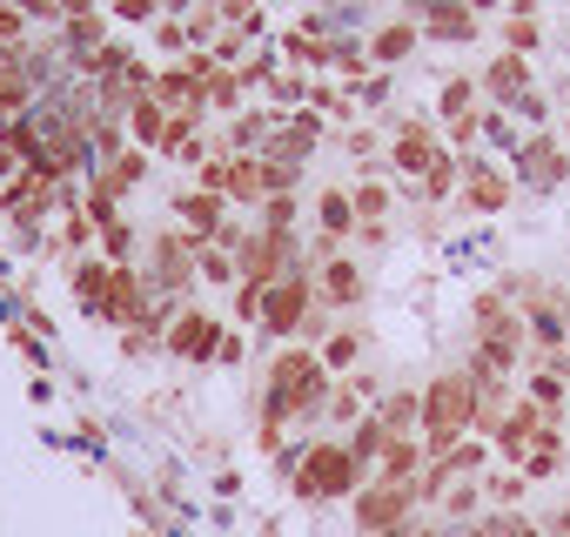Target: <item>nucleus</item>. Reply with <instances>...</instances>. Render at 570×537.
Returning <instances> with one entry per match:
<instances>
[{
	"instance_id": "f257e3e1",
	"label": "nucleus",
	"mask_w": 570,
	"mask_h": 537,
	"mask_svg": "<svg viewBox=\"0 0 570 537\" xmlns=\"http://www.w3.org/2000/svg\"><path fill=\"white\" fill-rule=\"evenodd\" d=\"M416 437H423L430 457H443V450H456L463 437H476V377H470V370H443V377H430Z\"/></svg>"
},
{
	"instance_id": "f03ea898",
	"label": "nucleus",
	"mask_w": 570,
	"mask_h": 537,
	"mask_svg": "<svg viewBox=\"0 0 570 537\" xmlns=\"http://www.w3.org/2000/svg\"><path fill=\"white\" fill-rule=\"evenodd\" d=\"M289 484H296L303 504H343V497H356V490L370 484V470L350 457V443H323V437H316Z\"/></svg>"
},
{
	"instance_id": "7ed1b4c3",
	"label": "nucleus",
	"mask_w": 570,
	"mask_h": 537,
	"mask_svg": "<svg viewBox=\"0 0 570 537\" xmlns=\"http://www.w3.org/2000/svg\"><path fill=\"white\" fill-rule=\"evenodd\" d=\"M416 510H423L416 484H396V477H370V484L350 497V517H356V530H363V537H383V530L410 524Z\"/></svg>"
},
{
	"instance_id": "20e7f679",
	"label": "nucleus",
	"mask_w": 570,
	"mask_h": 537,
	"mask_svg": "<svg viewBox=\"0 0 570 537\" xmlns=\"http://www.w3.org/2000/svg\"><path fill=\"white\" fill-rule=\"evenodd\" d=\"M510 162H517L510 182L530 188V195H550V188L570 182V141H557V135H523V148H517Z\"/></svg>"
},
{
	"instance_id": "39448f33",
	"label": "nucleus",
	"mask_w": 570,
	"mask_h": 537,
	"mask_svg": "<svg viewBox=\"0 0 570 537\" xmlns=\"http://www.w3.org/2000/svg\"><path fill=\"white\" fill-rule=\"evenodd\" d=\"M195 248H202V242H188L181 228H168V235L148 242V290H155V296H181V290L195 283Z\"/></svg>"
},
{
	"instance_id": "423d86ee",
	"label": "nucleus",
	"mask_w": 570,
	"mask_h": 537,
	"mask_svg": "<svg viewBox=\"0 0 570 537\" xmlns=\"http://www.w3.org/2000/svg\"><path fill=\"white\" fill-rule=\"evenodd\" d=\"M222 323L208 316V310H181L175 323H168V336H161V350L168 357H181V363H215V350H222Z\"/></svg>"
},
{
	"instance_id": "0eeeda50",
	"label": "nucleus",
	"mask_w": 570,
	"mask_h": 537,
	"mask_svg": "<svg viewBox=\"0 0 570 537\" xmlns=\"http://www.w3.org/2000/svg\"><path fill=\"white\" fill-rule=\"evenodd\" d=\"M510 195H517V182H510L497 162L463 155V208H470V215H503V208H510Z\"/></svg>"
},
{
	"instance_id": "6e6552de",
	"label": "nucleus",
	"mask_w": 570,
	"mask_h": 537,
	"mask_svg": "<svg viewBox=\"0 0 570 537\" xmlns=\"http://www.w3.org/2000/svg\"><path fill=\"white\" fill-rule=\"evenodd\" d=\"M175 215H181V235H188V242H215V235L228 228V195L181 188V195H175Z\"/></svg>"
},
{
	"instance_id": "1a4fd4ad",
	"label": "nucleus",
	"mask_w": 570,
	"mask_h": 537,
	"mask_svg": "<svg viewBox=\"0 0 570 537\" xmlns=\"http://www.w3.org/2000/svg\"><path fill=\"white\" fill-rule=\"evenodd\" d=\"M363 268L350 262V255H330L323 268H316V296H323V310H356L363 303Z\"/></svg>"
},
{
	"instance_id": "9d476101",
	"label": "nucleus",
	"mask_w": 570,
	"mask_h": 537,
	"mask_svg": "<svg viewBox=\"0 0 570 537\" xmlns=\"http://www.w3.org/2000/svg\"><path fill=\"white\" fill-rule=\"evenodd\" d=\"M476 88H483V101H490V108H510L517 95H530V61H523V55H497V61L483 68V81H476Z\"/></svg>"
},
{
	"instance_id": "9b49d317",
	"label": "nucleus",
	"mask_w": 570,
	"mask_h": 537,
	"mask_svg": "<svg viewBox=\"0 0 570 537\" xmlns=\"http://www.w3.org/2000/svg\"><path fill=\"white\" fill-rule=\"evenodd\" d=\"M416 48H423V28H416L410 14H403V21H383V28L370 35V61H376V68H403Z\"/></svg>"
},
{
	"instance_id": "f8f14e48",
	"label": "nucleus",
	"mask_w": 570,
	"mask_h": 537,
	"mask_svg": "<svg viewBox=\"0 0 570 537\" xmlns=\"http://www.w3.org/2000/svg\"><path fill=\"white\" fill-rule=\"evenodd\" d=\"M390 437H396V430H390V423L376 417V403H370V417H363V423H356V430H350L343 443H350V457H356V463H363V470L376 477V463H383V450H390Z\"/></svg>"
},
{
	"instance_id": "ddd939ff",
	"label": "nucleus",
	"mask_w": 570,
	"mask_h": 537,
	"mask_svg": "<svg viewBox=\"0 0 570 537\" xmlns=\"http://www.w3.org/2000/svg\"><path fill=\"white\" fill-rule=\"evenodd\" d=\"M416 28H423V41H476L483 35V21L470 8H430Z\"/></svg>"
},
{
	"instance_id": "4468645a",
	"label": "nucleus",
	"mask_w": 570,
	"mask_h": 537,
	"mask_svg": "<svg viewBox=\"0 0 570 537\" xmlns=\"http://www.w3.org/2000/svg\"><path fill=\"white\" fill-rule=\"evenodd\" d=\"M128 135H135V148L161 155V141H168V108H161L155 95H141V101L128 108Z\"/></svg>"
},
{
	"instance_id": "2eb2a0df",
	"label": "nucleus",
	"mask_w": 570,
	"mask_h": 537,
	"mask_svg": "<svg viewBox=\"0 0 570 537\" xmlns=\"http://www.w3.org/2000/svg\"><path fill=\"white\" fill-rule=\"evenodd\" d=\"M228 202H242V208H262V202H268L262 155H235V162H228Z\"/></svg>"
},
{
	"instance_id": "dca6fc26",
	"label": "nucleus",
	"mask_w": 570,
	"mask_h": 537,
	"mask_svg": "<svg viewBox=\"0 0 570 537\" xmlns=\"http://www.w3.org/2000/svg\"><path fill=\"white\" fill-rule=\"evenodd\" d=\"M350 228H363V222H356V202H350L343 188H323V195H316V235L343 242Z\"/></svg>"
},
{
	"instance_id": "f3484780",
	"label": "nucleus",
	"mask_w": 570,
	"mask_h": 537,
	"mask_svg": "<svg viewBox=\"0 0 570 537\" xmlns=\"http://www.w3.org/2000/svg\"><path fill=\"white\" fill-rule=\"evenodd\" d=\"M436 510H443L456 530H463V524H476V517L490 510V504H483V477H470V484H450V490L436 497Z\"/></svg>"
},
{
	"instance_id": "a211bd4d",
	"label": "nucleus",
	"mask_w": 570,
	"mask_h": 537,
	"mask_svg": "<svg viewBox=\"0 0 570 537\" xmlns=\"http://www.w3.org/2000/svg\"><path fill=\"white\" fill-rule=\"evenodd\" d=\"M376 417H383L396 437H416V423H423V390H396V397H376Z\"/></svg>"
},
{
	"instance_id": "6ab92c4d",
	"label": "nucleus",
	"mask_w": 570,
	"mask_h": 537,
	"mask_svg": "<svg viewBox=\"0 0 570 537\" xmlns=\"http://www.w3.org/2000/svg\"><path fill=\"white\" fill-rule=\"evenodd\" d=\"M195 276H202V283H215V290H228V283L242 276V268H235V248L202 242V248H195Z\"/></svg>"
},
{
	"instance_id": "aec40b11",
	"label": "nucleus",
	"mask_w": 570,
	"mask_h": 537,
	"mask_svg": "<svg viewBox=\"0 0 570 537\" xmlns=\"http://www.w3.org/2000/svg\"><path fill=\"white\" fill-rule=\"evenodd\" d=\"M523 490H530L523 470H490V477H483V504H490V510H517Z\"/></svg>"
},
{
	"instance_id": "412c9836",
	"label": "nucleus",
	"mask_w": 570,
	"mask_h": 537,
	"mask_svg": "<svg viewBox=\"0 0 570 537\" xmlns=\"http://www.w3.org/2000/svg\"><path fill=\"white\" fill-rule=\"evenodd\" d=\"M282 48H289L296 68H330V35H303V28H289V35H282Z\"/></svg>"
},
{
	"instance_id": "4be33fe9",
	"label": "nucleus",
	"mask_w": 570,
	"mask_h": 537,
	"mask_svg": "<svg viewBox=\"0 0 570 537\" xmlns=\"http://www.w3.org/2000/svg\"><path fill=\"white\" fill-rule=\"evenodd\" d=\"M316 357H323V370H330V377H343V370L363 357V336H356V330H336V336H323V350H316Z\"/></svg>"
},
{
	"instance_id": "5701e85b",
	"label": "nucleus",
	"mask_w": 570,
	"mask_h": 537,
	"mask_svg": "<svg viewBox=\"0 0 570 537\" xmlns=\"http://www.w3.org/2000/svg\"><path fill=\"white\" fill-rule=\"evenodd\" d=\"M350 202H356V222H363V228H383V215H390V188H383V182L350 188Z\"/></svg>"
},
{
	"instance_id": "b1692460",
	"label": "nucleus",
	"mask_w": 570,
	"mask_h": 537,
	"mask_svg": "<svg viewBox=\"0 0 570 537\" xmlns=\"http://www.w3.org/2000/svg\"><path fill=\"white\" fill-rule=\"evenodd\" d=\"M563 390H570V383H563L557 370H537V377H530V403H537L550 423H557V410H563Z\"/></svg>"
},
{
	"instance_id": "393cba45",
	"label": "nucleus",
	"mask_w": 570,
	"mask_h": 537,
	"mask_svg": "<svg viewBox=\"0 0 570 537\" xmlns=\"http://www.w3.org/2000/svg\"><path fill=\"white\" fill-rule=\"evenodd\" d=\"M543 48V21H503V55H537Z\"/></svg>"
},
{
	"instance_id": "a878e982",
	"label": "nucleus",
	"mask_w": 570,
	"mask_h": 537,
	"mask_svg": "<svg viewBox=\"0 0 570 537\" xmlns=\"http://www.w3.org/2000/svg\"><path fill=\"white\" fill-rule=\"evenodd\" d=\"M476 95H483L476 81H443V95H436V115H443V121H456V115H476V108H470Z\"/></svg>"
},
{
	"instance_id": "bb28decb",
	"label": "nucleus",
	"mask_w": 570,
	"mask_h": 537,
	"mask_svg": "<svg viewBox=\"0 0 570 537\" xmlns=\"http://www.w3.org/2000/svg\"><path fill=\"white\" fill-rule=\"evenodd\" d=\"M255 222H262V228H289V235H296L303 208H296V195H268V202L255 208Z\"/></svg>"
},
{
	"instance_id": "cd10ccee",
	"label": "nucleus",
	"mask_w": 570,
	"mask_h": 537,
	"mask_svg": "<svg viewBox=\"0 0 570 537\" xmlns=\"http://www.w3.org/2000/svg\"><path fill=\"white\" fill-rule=\"evenodd\" d=\"M483 141H490V148H503V155H517V148H523V135L510 128V115H503V108H483Z\"/></svg>"
},
{
	"instance_id": "c85d7f7f",
	"label": "nucleus",
	"mask_w": 570,
	"mask_h": 537,
	"mask_svg": "<svg viewBox=\"0 0 570 537\" xmlns=\"http://www.w3.org/2000/svg\"><path fill=\"white\" fill-rule=\"evenodd\" d=\"M101 255H108V262H128V255H135V228H128L121 215L101 228Z\"/></svg>"
},
{
	"instance_id": "c756f323",
	"label": "nucleus",
	"mask_w": 570,
	"mask_h": 537,
	"mask_svg": "<svg viewBox=\"0 0 570 537\" xmlns=\"http://www.w3.org/2000/svg\"><path fill=\"white\" fill-rule=\"evenodd\" d=\"M155 48H168V55H195V41H188V28H181L175 14H161V21H155Z\"/></svg>"
},
{
	"instance_id": "7c9ffc66",
	"label": "nucleus",
	"mask_w": 570,
	"mask_h": 537,
	"mask_svg": "<svg viewBox=\"0 0 570 537\" xmlns=\"http://www.w3.org/2000/svg\"><path fill=\"white\" fill-rule=\"evenodd\" d=\"M21 41H28V14L14 0H0V48H21Z\"/></svg>"
},
{
	"instance_id": "2f4dec72",
	"label": "nucleus",
	"mask_w": 570,
	"mask_h": 537,
	"mask_svg": "<svg viewBox=\"0 0 570 537\" xmlns=\"http://www.w3.org/2000/svg\"><path fill=\"white\" fill-rule=\"evenodd\" d=\"M476 135H483V108H476V115H456V121H443V141H450V148H470Z\"/></svg>"
},
{
	"instance_id": "473e14b6",
	"label": "nucleus",
	"mask_w": 570,
	"mask_h": 537,
	"mask_svg": "<svg viewBox=\"0 0 570 537\" xmlns=\"http://www.w3.org/2000/svg\"><path fill=\"white\" fill-rule=\"evenodd\" d=\"M262 290H268V283H242V290H235V323H255V330H262Z\"/></svg>"
},
{
	"instance_id": "72a5a7b5",
	"label": "nucleus",
	"mask_w": 570,
	"mask_h": 537,
	"mask_svg": "<svg viewBox=\"0 0 570 537\" xmlns=\"http://www.w3.org/2000/svg\"><path fill=\"white\" fill-rule=\"evenodd\" d=\"M115 14H121V21H141V28H155V21H161V0H115Z\"/></svg>"
},
{
	"instance_id": "f704fd0d",
	"label": "nucleus",
	"mask_w": 570,
	"mask_h": 537,
	"mask_svg": "<svg viewBox=\"0 0 570 537\" xmlns=\"http://www.w3.org/2000/svg\"><path fill=\"white\" fill-rule=\"evenodd\" d=\"M383 101H390V81H383V75H370V81L356 88V108H363V115H376Z\"/></svg>"
},
{
	"instance_id": "c9c22d12",
	"label": "nucleus",
	"mask_w": 570,
	"mask_h": 537,
	"mask_svg": "<svg viewBox=\"0 0 570 537\" xmlns=\"http://www.w3.org/2000/svg\"><path fill=\"white\" fill-rule=\"evenodd\" d=\"M242 350H248L242 336H222V350H215V363H242Z\"/></svg>"
},
{
	"instance_id": "e433bc0d",
	"label": "nucleus",
	"mask_w": 570,
	"mask_h": 537,
	"mask_svg": "<svg viewBox=\"0 0 570 537\" xmlns=\"http://www.w3.org/2000/svg\"><path fill=\"white\" fill-rule=\"evenodd\" d=\"M443 537H490V530H483V517H476V524H463V530H443Z\"/></svg>"
},
{
	"instance_id": "4c0bfd02",
	"label": "nucleus",
	"mask_w": 570,
	"mask_h": 537,
	"mask_svg": "<svg viewBox=\"0 0 570 537\" xmlns=\"http://www.w3.org/2000/svg\"><path fill=\"white\" fill-rule=\"evenodd\" d=\"M463 8H470V14H476V21H483V14H490V8H497V0H463Z\"/></svg>"
}]
</instances>
